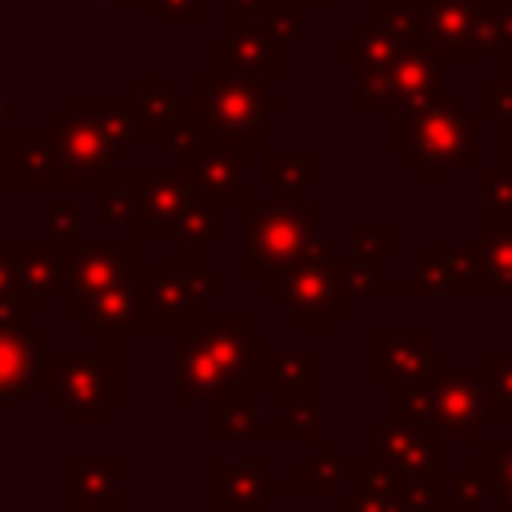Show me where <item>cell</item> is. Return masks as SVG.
Returning <instances> with one entry per match:
<instances>
[{
  "label": "cell",
  "instance_id": "1",
  "mask_svg": "<svg viewBox=\"0 0 512 512\" xmlns=\"http://www.w3.org/2000/svg\"><path fill=\"white\" fill-rule=\"evenodd\" d=\"M120 148L64 100L40 132L8 136L4 188H112L120 180Z\"/></svg>",
  "mask_w": 512,
  "mask_h": 512
},
{
  "label": "cell",
  "instance_id": "2",
  "mask_svg": "<svg viewBox=\"0 0 512 512\" xmlns=\"http://www.w3.org/2000/svg\"><path fill=\"white\" fill-rule=\"evenodd\" d=\"M480 124L484 112H472L464 96H432L420 100L404 112H392L388 140L396 152L408 156V164L432 184L444 188L448 172H480L484 152H480Z\"/></svg>",
  "mask_w": 512,
  "mask_h": 512
},
{
  "label": "cell",
  "instance_id": "3",
  "mask_svg": "<svg viewBox=\"0 0 512 512\" xmlns=\"http://www.w3.org/2000/svg\"><path fill=\"white\" fill-rule=\"evenodd\" d=\"M40 392L64 424H96L104 408L120 404L116 336H100L96 348H44Z\"/></svg>",
  "mask_w": 512,
  "mask_h": 512
},
{
  "label": "cell",
  "instance_id": "4",
  "mask_svg": "<svg viewBox=\"0 0 512 512\" xmlns=\"http://www.w3.org/2000/svg\"><path fill=\"white\" fill-rule=\"evenodd\" d=\"M184 112L216 140L236 152H264V120L280 112V96L260 88V76L236 72L228 64H212L208 76L192 84L184 96Z\"/></svg>",
  "mask_w": 512,
  "mask_h": 512
},
{
  "label": "cell",
  "instance_id": "5",
  "mask_svg": "<svg viewBox=\"0 0 512 512\" xmlns=\"http://www.w3.org/2000/svg\"><path fill=\"white\" fill-rule=\"evenodd\" d=\"M372 456L396 476L412 512H444L448 484V436L424 420L392 416L376 428Z\"/></svg>",
  "mask_w": 512,
  "mask_h": 512
},
{
  "label": "cell",
  "instance_id": "6",
  "mask_svg": "<svg viewBox=\"0 0 512 512\" xmlns=\"http://www.w3.org/2000/svg\"><path fill=\"white\" fill-rule=\"evenodd\" d=\"M260 292L276 296L304 336H316V332L328 336L340 328L344 316L356 312V296L340 284V276L332 268V244L324 236L312 244V252L304 260H296L284 272L264 276Z\"/></svg>",
  "mask_w": 512,
  "mask_h": 512
},
{
  "label": "cell",
  "instance_id": "7",
  "mask_svg": "<svg viewBox=\"0 0 512 512\" xmlns=\"http://www.w3.org/2000/svg\"><path fill=\"white\" fill-rule=\"evenodd\" d=\"M392 416H412L432 428H440L448 440L480 444L488 416H484V392H480V368H436L420 384L388 388Z\"/></svg>",
  "mask_w": 512,
  "mask_h": 512
},
{
  "label": "cell",
  "instance_id": "8",
  "mask_svg": "<svg viewBox=\"0 0 512 512\" xmlns=\"http://www.w3.org/2000/svg\"><path fill=\"white\" fill-rule=\"evenodd\" d=\"M244 276L264 280L272 272L292 268L320 240V208L296 204H244Z\"/></svg>",
  "mask_w": 512,
  "mask_h": 512
},
{
  "label": "cell",
  "instance_id": "9",
  "mask_svg": "<svg viewBox=\"0 0 512 512\" xmlns=\"http://www.w3.org/2000/svg\"><path fill=\"white\" fill-rule=\"evenodd\" d=\"M208 264H192L180 256H164L152 264L148 276H136V332L156 336V332H180L184 324L200 320L212 300L204 292Z\"/></svg>",
  "mask_w": 512,
  "mask_h": 512
},
{
  "label": "cell",
  "instance_id": "10",
  "mask_svg": "<svg viewBox=\"0 0 512 512\" xmlns=\"http://www.w3.org/2000/svg\"><path fill=\"white\" fill-rule=\"evenodd\" d=\"M444 84V56L432 52L424 40L400 48V56L368 76H356V112L376 116V112H404L420 100L440 96Z\"/></svg>",
  "mask_w": 512,
  "mask_h": 512
},
{
  "label": "cell",
  "instance_id": "11",
  "mask_svg": "<svg viewBox=\"0 0 512 512\" xmlns=\"http://www.w3.org/2000/svg\"><path fill=\"white\" fill-rule=\"evenodd\" d=\"M424 44L444 60H480L500 48L496 4L488 0H424Z\"/></svg>",
  "mask_w": 512,
  "mask_h": 512
},
{
  "label": "cell",
  "instance_id": "12",
  "mask_svg": "<svg viewBox=\"0 0 512 512\" xmlns=\"http://www.w3.org/2000/svg\"><path fill=\"white\" fill-rule=\"evenodd\" d=\"M464 296H512V220L488 224L476 240L448 244Z\"/></svg>",
  "mask_w": 512,
  "mask_h": 512
},
{
  "label": "cell",
  "instance_id": "13",
  "mask_svg": "<svg viewBox=\"0 0 512 512\" xmlns=\"http://www.w3.org/2000/svg\"><path fill=\"white\" fill-rule=\"evenodd\" d=\"M200 332L208 336L216 360L224 364V372L232 376V384L244 388H264V364H268V340L260 328L248 324V316L240 312H204L200 316Z\"/></svg>",
  "mask_w": 512,
  "mask_h": 512
},
{
  "label": "cell",
  "instance_id": "14",
  "mask_svg": "<svg viewBox=\"0 0 512 512\" xmlns=\"http://www.w3.org/2000/svg\"><path fill=\"white\" fill-rule=\"evenodd\" d=\"M224 388H232V376L216 360L208 336L200 332V320L172 332V404L176 408H188L200 400L208 404Z\"/></svg>",
  "mask_w": 512,
  "mask_h": 512
},
{
  "label": "cell",
  "instance_id": "15",
  "mask_svg": "<svg viewBox=\"0 0 512 512\" xmlns=\"http://www.w3.org/2000/svg\"><path fill=\"white\" fill-rule=\"evenodd\" d=\"M284 492V480L268 472L264 456L228 464L224 456L208 460V512H264L272 496Z\"/></svg>",
  "mask_w": 512,
  "mask_h": 512
},
{
  "label": "cell",
  "instance_id": "16",
  "mask_svg": "<svg viewBox=\"0 0 512 512\" xmlns=\"http://www.w3.org/2000/svg\"><path fill=\"white\" fill-rule=\"evenodd\" d=\"M448 356L432 348L424 332H372V384L376 388H404L428 380L436 368H444Z\"/></svg>",
  "mask_w": 512,
  "mask_h": 512
},
{
  "label": "cell",
  "instance_id": "17",
  "mask_svg": "<svg viewBox=\"0 0 512 512\" xmlns=\"http://www.w3.org/2000/svg\"><path fill=\"white\" fill-rule=\"evenodd\" d=\"M60 312L80 324L84 336H120L136 332V280L84 288V292H60Z\"/></svg>",
  "mask_w": 512,
  "mask_h": 512
},
{
  "label": "cell",
  "instance_id": "18",
  "mask_svg": "<svg viewBox=\"0 0 512 512\" xmlns=\"http://www.w3.org/2000/svg\"><path fill=\"white\" fill-rule=\"evenodd\" d=\"M188 180L176 164L136 172V240H172V224L188 200Z\"/></svg>",
  "mask_w": 512,
  "mask_h": 512
},
{
  "label": "cell",
  "instance_id": "19",
  "mask_svg": "<svg viewBox=\"0 0 512 512\" xmlns=\"http://www.w3.org/2000/svg\"><path fill=\"white\" fill-rule=\"evenodd\" d=\"M64 292H84V288H104L120 280L140 276V240H104V244H72L64 248Z\"/></svg>",
  "mask_w": 512,
  "mask_h": 512
},
{
  "label": "cell",
  "instance_id": "20",
  "mask_svg": "<svg viewBox=\"0 0 512 512\" xmlns=\"http://www.w3.org/2000/svg\"><path fill=\"white\" fill-rule=\"evenodd\" d=\"M60 512H120V460L68 456L60 464Z\"/></svg>",
  "mask_w": 512,
  "mask_h": 512
},
{
  "label": "cell",
  "instance_id": "21",
  "mask_svg": "<svg viewBox=\"0 0 512 512\" xmlns=\"http://www.w3.org/2000/svg\"><path fill=\"white\" fill-rule=\"evenodd\" d=\"M212 64H228L248 76H280V36L268 28L264 16H244L236 4L232 12V36L228 44H212Z\"/></svg>",
  "mask_w": 512,
  "mask_h": 512
},
{
  "label": "cell",
  "instance_id": "22",
  "mask_svg": "<svg viewBox=\"0 0 512 512\" xmlns=\"http://www.w3.org/2000/svg\"><path fill=\"white\" fill-rule=\"evenodd\" d=\"M228 240V204L204 192H188L176 224H172V256L208 264L212 248Z\"/></svg>",
  "mask_w": 512,
  "mask_h": 512
},
{
  "label": "cell",
  "instance_id": "23",
  "mask_svg": "<svg viewBox=\"0 0 512 512\" xmlns=\"http://www.w3.org/2000/svg\"><path fill=\"white\" fill-rule=\"evenodd\" d=\"M344 468H348L352 488H344L336 496V512H412L404 488L376 456L344 460Z\"/></svg>",
  "mask_w": 512,
  "mask_h": 512
},
{
  "label": "cell",
  "instance_id": "24",
  "mask_svg": "<svg viewBox=\"0 0 512 512\" xmlns=\"http://www.w3.org/2000/svg\"><path fill=\"white\" fill-rule=\"evenodd\" d=\"M64 248H56L52 240H20L16 248V276L12 284L32 300V312L44 316L48 300L64 292Z\"/></svg>",
  "mask_w": 512,
  "mask_h": 512
},
{
  "label": "cell",
  "instance_id": "25",
  "mask_svg": "<svg viewBox=\"0 0 512 512\" xmlns=\"http://www.w3.org/2000/svg\"><path fill=\"white\" fill-rule=\"evenodd\" d=\"M48 348V336L40 328L0 332V404H16L40 388V356Z\"/></svg>",
  "mask_w": 512,
  "mask_h": 512
},
{
  "label": "cell",
  "instance_id": "26",
  "mask_svg": "<svg viewBox=\"0 0 512 512\" xmlns=\"http://www.w3.org/2000/svg\"><path fill=\"white\" fill-rule=\"evenodd\" d=\"M264 436H268L264 416L248 400L244 384H232L208 400V440L212 444H264Z\"/></svg>",
  "mask_w": 512,
  "mask_h": 512
},
{
  "label": "cell",
  "instance_id": "27",
  "mask_svg": "<svg viewBox=\"0 0 512 512\" xmlns=\"http://www.w3.org/2000/svg\"><path fill=\"white\" fill-rule=\"evenodd\" d=\"M260 180L284 196V204L304 200L308 188L320 184V156L316 152H260Z\"/></svg>",
  "mask_w": 512,
  "mask_h": 512
},
{
  "label": "cell",
  "instance_id": "28",
  "mask_svg": "<svg viewBox=\"0 0 512 512\" xmlns=\"http://www.w3.org/2000/svg\"><path fill=\"white\" fill-rule=\"evenodd\" d=\"M400 48H408V40L400 32H392L380 20H368V24H360L352 32V40L340 44V56H348L356 64V76H368V72L388 68L400 56Z\"/></svg>",
  "mask_w": 512,
  "mask_h": 512
},
{
  "label": "cell",
  "instance_id": "29",
  "mask_svg": "<svg viewBox=\"0 0 512 512\" xmlns=\"http://www.w3.org/2000/svg\"><path fill=\"white\" fill-rule=\"evenodd\" d=\"M68 104H76L120 152L136 140V132H140V120H136V108H132V100H124V96H68Z\"/></svg>",
  "mask_w": 512,
  "mask_h": 512
},
{
  "label": "cell",
  "instance_id": "30",
  "mask_svg": "<svg viewBox=\"0 0 512 512\" xmlns=\"http://www.w3.org/2000/svg\"><path fill=\"white\" fill-rule=\"evenodd\" d=\"M320 384V360L308 348H268L264 364V388L276 392H316Z\"/></svg>",
  "mask_w": 512,
  "mask_h": 512
},
{
  "label": "cell",
  "instance_id": "31",
  "mask_svg": "<svg viewBox=\"0 0 512 512\" xmlns=\"http://www.w3.org/2000/svg\"><path fill=\"white\" fill-rule=\"evenodd\" d=\"M344 484H348V468H344V456H340V448L332 440H320V448L312 456H304L300 468H296V488L308 500L340 496Z\"/></svg>",
  "mask_w": 512,
  "mask_h": 512
},
{
  "label": "cell",
  "instance_id": "32",
  "mask_svg": "<svg viewBox=\"0 0 512 512\" xmlns=\"http://www.w3.org/2000/svg\"><path fill=\"white\" fill-rule=\"evenodd\" d=\"M408 292L412 296H464L460 276L448 260V240H428L424 256L408 272Z\"/></svg>",
  "mask_w": 512,
  "mask_h": 512
},
{
  "label": "cell",
  "instance_id": "33",
  "mask_svg": "<svg viewBox=\"0 0 512 512\" xmlns=\"http://www.w3.org/2000/svg\"><path fill=\"white\" fill-rule=\"evenodd\" d=\"M132 108H136V120H140L144 132H160V128H168V124L180 120L184 96H176L172 80H164V76H148V80L136 84V92H132Z\"/></svg>",
  "mask_w": 512,
  "mask_h": 512
},
{
  "label": "cell",
  "instance_id": "34",
  "mask_svg": "<svg viewBox=\"0 0 512 512\" xmlns=\"http://www.w3.org/2000/svg\"><path fill=\"white\" fill-rule=\"evenodd\" d=\"M480 392L488 424H512V352H484L480 356Z\"/></svg>",
  "mask_w": 512,
  "mask_h": 512
},
{
  "label": "cell",
  "instance_id": "35",
  "mask_svg": "<svg viewBox=\"0 0 512 512\" xmlns=\"http://www.w3.org/2000/svg\"><path fill=\"white\" fill-rule=\"evenodd\" d=\"M280 440L316 444L320 440V396L316 392H280Z\"/></svg>",
  "mask_w": 512,
  "mask_h": 512
},
{
  "label": "cell",
  "instance_id": "36",
  "mask_svg": "<svg viewBox=\"0 0 512 512\" xmlns=\"http://www.w3.org/2000/svg\"><path fill=\"white\" fill-rule=\"evenodd\" d=\"M488 496H492V488H488L484 464H480V456H472V460H464V464L456 468V476H448V484H444V512L480 508Z\"/></svg>",
  "mask_w": 512,
  "mask_h": 512
},
{
  "label": "cell",
  "instance_id": "37",
  "mask_svg": "<svg viewBox=\"0 0 512 512\" xmlns=\"http://www.w3.org/2000/svg\"><path fill=\"white\" fill-rule=\"evenodd\" d=\"M512 220V168H480V224H508Z\"/></svg>",
  "mask_w": 512,
  "mask_h": 512
},
{
  "label": "cell",
  "instance_id": "38",
  "mask_svg": "<svg viewBox=\"0 0 512 512\" xmlns=\"http://www.w3.org/2000/svg\"><path fill=\"white\" fill-rule=\"evenodd\" d=\"M332 268H336V276H340V284L360 300V296H392V280L388 276H380L376 272V264L372 260H364V256H348V260H332Z\"/></svg>",
  "mask_w": 512,
  "mask_h": 512
},
{
  "label": "cell",
  "instance_id": "39",
  "mask_svg": "<svg viewBox=\"0 0 512 512\" xmlns=\"http://www.w3.org/2000/svg\"><path fill=\"white\" fill-rule=\"evenodd\" d=\"M80 220H84V208L80 204H48L44 208V240H52L56 248H72L80 244Z\"/></svg>",
  "mask_w": 512,
  "mask_h": 512
},
{
  "label": "cell",
  "instance_id": "40",
  "mask_svg": "<svg viewBox=\"0 0 512 512\" xmlns=\"http://www.w3.org/2000/svg\"><path fill=\"white\" fill-rule=\"evenodd\" d=\"M480 464H484L492 496H508L512 492V444H500V440L484 436L480 440Z\"/></svg>",
  "mask_w": 512,
  "mask_h": 512
},
{
  "label": "cell",
  "instance_id": "41",
  "mask_svg": "<svg viewBox=\"0 0 512 512\" xmlns=\"http://www.w3.org/2000/svg\"><path fill=\"white\" fill-rule=\"evenodd\" d=\"M352 252L372 260V264L388 260L392 256V224L388 220H360L352 228Z\"/></svg>",
  "mask_w": 512,
  "mask_h": 512
},
{
  "label": "cell",
  "instance_id": "42",
  "mask_svg": "<svg viewBox=\"0 0 512 512\" xmlns=\"http://www.w3.org/2000/svg\"><path fill=\"white\" fill-rule=\"evenodd\" d=\"M480 112L496 116L500 124L512 120V76L508 72H496V76L480 80Z\"/></svg>",
  "mask_w": 512,
  "mask_h": 512
},
{
  "label": "cell",
  "instance_id": "43",
  "mask_svg": "<svg viewBox=\"0 0 512 512\" xmlns=\"http://www.w3.org/2000/svg\"><path fill=\"white\" fill-rule=\"evenodd\" d=\"M96 212L104 224H136V192H120L116 184L100 192Z\"/></svg>",
  "mask_w": 512,
  "mask_h": 512
},
{
  "label": "cell",
  "instance_id": "44",
  "mask_svg": "<svg viewBox=\"0 0 512 512\" xmlns=\"http://www.w3.org/2000/svg\"><path fill=\"white\" fill-rule=\"evenodd\" d=\"M32 316H36L32 312V300L16 284L0 288V332H20L24 320H32Z\"/></svg>",
  "mask_w": 512,
  "mask_h": 512
},
{
  "label": "cell",
  "instance_id": "45",
  "mask_svg": "<svg viewBox=\"0 0 512 512\" xmlns=\"http://www.w3.org/2000/svg\"><path fill=\"white\" fill-rule=\"evenodd\" d=\"M156 20H208V0H152Z\"/></svg>",
  "mask_w": 512,
  "mask_h": 512
},
{
  "label": "cell",
  "instance_id": "46",
  "mask_svg": "<svg viewBox=\"0 0 512 512\" xmlns=\"http://www.w3.org/2000/svg\"><path fill=\"white\" fill-rule=\"evenodd\" d=\"M16 248L20 240H0V288H8L16 276Z\"/></svg>",
  "mask_w": 512,
  "mask_h": 512
},
{
  "label": "cell",
  "instance_id": "47",
  "mask_svg": "<svg viewBox=\"0 0 512 512\" xmlns=\"http://www.w3.org/2000/svg\"><path fill=\"white\" fill-rule=\"evenodd\" d=\"M204 292H208V300L216 304V300H228V292H232V280L228 276H216V272H208V280H204Z\"/></svg>",
  "mask_w": 512,
  "mask_h": 512
},
{
  "label": "cell",
  "instance_id": "48",
  "mask_svg": "<svg viewBox=\"0 0 512 512\" xmlns=\"http://www.w3.org/2000/svg\"><path fill=\"white\" fill-rule=\"evenodd\" d=\"M496 24H500V44H512V0H496Z\"/></svg>",
  "mask_w": 512,
  "mask_h": 512
},
{
  "label": "cell",
  "instance_id": "49",
  "mask_svg": "<svg viewBox=\"0 0 512 512\" xmlns=\"http://www.w3.org/2000/svg\"><path fill=\"white\" fill-rule=\"evenodd\" d=\"M500 164L512 168V120L500 124Z\"/></svg>",
  "mask_w": 512,
  "mask_h": 512
},
{
  "label": "cell",
  "instance_id": "50",
  "mask_svg": "<svg viewBox=\"0 0 512 512\" xmlns=\"http://www.w3.org/2000/svg\"><path fill=\"white\" fill-rule=\"evenodd\" d=\"M496 56H500V72H508V76H512V44H500V48H496Z\"/></svg>",
  "mask_w": 512,
  "mask_h": 512
},
{
  "label": "cell",
  "instance_id": "51",
  "mask_svg": "<svg viewBox=\"0 0 512 512\" xmlns=\"http://www.w3.org/2000/svg\"><path fill=\"white\" fill-rule=\"evenodd\" d=\"M4 124H8V104L0 100V128H4Z\"/></svg>",
  "mask_w": 512,
  "mask_h": 512
},
{
  "label": "cell",
  "instance_id": "52",
  "mask_svg": "<svg viewBox=\"0 0 512 512\" xmlns=\"http://www.w3.org/2000/svg\"><path fill=\"white\" fill-rule=\"evenodd\" d=\"M504 512H512V492H508V496H504Z\"/></svg>",
  "mask_w": 512,
  "mask_h": 512
},
{
  "label": "cell",
  "instance_id": "53",
  "mask_svg": "<svg viewBox=\"0 0 512 512\" xmlns=\"http://www.w3.org/2000/svg\"><path fill=\"white\" fill-rule=\"evenodd\" d=\"M0 188H4V180H0Z\"/></svg>",
  "mask_w": 512,
  "mask_h": 512
}]
</instances>
